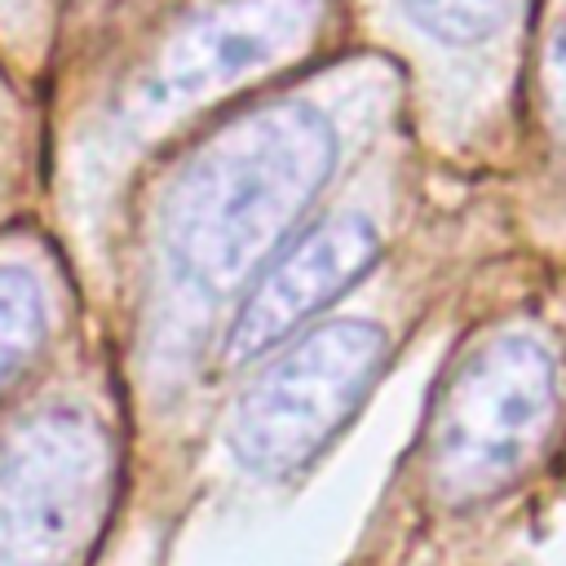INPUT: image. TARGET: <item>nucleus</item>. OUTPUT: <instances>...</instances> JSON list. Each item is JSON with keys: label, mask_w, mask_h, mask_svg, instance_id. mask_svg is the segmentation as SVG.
Wrapping results in <instances>:
<instances>
[{"label": "nucleus", "mask_w": 566, "mask_h": 566, "mask_svg": "<svg viewBox=\"0 0 566 566\" xmlns=\"http://www.w3.org/2000/svg\"><path fill=\"white\" fill-rule=\"evenodd\" d=\"M557 416V363L535 336H500L442 389L429 424V478L442 500L500 495L544 447Z\"/></svg>", "instance_id": "f257e3e1"}, {"label": "nucleus", "mask_w": 566, "mask_h": 566, "mask_svg": "<svg viewBox=\"0 0 566 566\" xmlns=\"http://www.w3.org/2000/svg\"><path fill=\"white\" fill-rule=\"evenodd\" d=\"M111 442L80 407H44L0 442V566H57L97 526Z\"/></svg>", "instance_id": "f03ea898"}, {"label": "nucleus", "mask_w": 566, "mask_h": 566, "mask_svg": "<svg viewBox=\"0 0 566 566\" xmlns=\"http://www.w3.org/2000/svg\"><path fill=\"white\" fill-rule=\"evenodd\" d=\"M385 367V332L371 323H323L296 340L239 402L234 451L261 478L310 464L358 411Z\"/></svg>", "instance_id": "7ed1b4c3"}, {"label": "nucleus", "mask_w": 566, "mask_h": 566, "mask_svg": "<svg viewBox=\"0 0 566 566\" xmlns=\"http://www.w3.org/2000/svg\"><path fill=\"white\" fill-rule=\"evenodd\" d=\"M323 142L261 137L190 172L172 208V256L203 287H230L296 212L314 186Z\"/></svg>", "instance_id": "20e7f679"}, {"label": "nucleus", "mask_w": 566, "mask_h": 566, "mask_svg": "<svg viewBox=\"0 0 566 566\" xmlns=\"http://www.w3.org/2000/svg\"><path fill=\"white\" fill-rule=\"evenodd\" d=\"M376 261V234L358 217H340L305 234L243 301L230 327V358H256L314 310L340 296Z\"/></svg>", "instance_id": "39448f33"}, {"label": "nucleus", "mask_w": 566, "mask_h": 566, "mask_svg": "<svg viewBox=\"0 0 566 566\" xmlns=\"http://www.w3.org/2000/svg\"><path fill=\"white\" fill-rule=\"evenodd\" d=\"M44 336H49V314L40 283L18 265H0V394L40 354Z\"/></svg>", "instance_id": "423d86ee"}, {"label": "nucleus", "mask_w": 566, "mask_h": 566, "mask_svg": "<svg viewBox=\"0 0 566 566\" xmlns=\"http://www.w3.org/2000/svg\"><path fill=\"white\" fill-rule=\"evenodd\" d=\"M553 80H557V102H562V111H566V31H562L557 53H553Z\"/></svg>", "instance_id": "0eeeda50"}]
</instances>
